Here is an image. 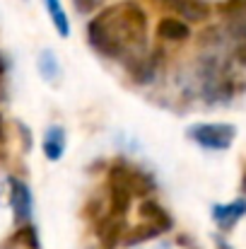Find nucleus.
Returning <instances> with one entry per match:
<instances>
[{
  "instance_id": "nucleus-16",
  "label": "nucleus",
  "mask_w": 246,
  "mask_h": 249,
  "mask_svg": "<svg viewBox=\"0 0 246 249\" xmlns=\"http://www.w3.org/2000/svg\"><path fill=\"white\" fill-rule=\"evenodd\" d=\"M73 5H75V10H78V12L89 15V12H94V7L99 5V0H73Z\"/></svg>"
},
{
  "instance_id": "nucleus-3",
  "label": "nucleus",
  "mask_w": 246,
  "mask_h": 249,
  "mask_svg": "<svg viewBox=\"0 0 246 249\" xmlns=\"http://www.w3.org/2000/svg\"><path fill=\"white\" fill-rule=\"evenodd\" d=\"M109 184H118L123 186L131 196H145L155 189V181L150 174L140 172V169H131V167L116 165L109 172Z\"/></svg>"
},
{
  "instance_id": "nucleus-8",
  "label": "nucleus",
  "mask_w": 246,
  "mask_h": 249,
  "mask_svg": "<svg viewBox=\"0 0 246 249\" xmlns=\"http://www.w3.org/2000/svg\"><path fill=\"white\" fill-rule=\"evenodd\" d=\"M44 155L51 160V162H58L66 153V131L61 126H51L44 136Z\"/></svg>"
},
{
  "instance_id": "nucleus-20",
  "label": "nucleus",
  "mask_w": 246,
  "mask_h": 249,
  "mask_svg": "<svg viewBox=\"0 0 246 249\" xmlns=\"http://www.w3.org/2000/svg\"><path fill=\"white\" fill-rule=\"evenodd\" d=\"M0 136H2V119H0Z\"/></svg>"
},
{
  "instance_id": "nucleus-6",
  "label": "nucleus",
  "mask_w": 246,
  "mask_h": 249,
  "mask_svg": "<svg viewBox=\"0 0 246 249\" xmlns=\"http://www.w3.org/2000/svg\"><path fill=\"white\" fill-rule=\"evenodd\" d=\"M12 208H15V220L17 225H24L32 218V191L22 179H12Z\"/></svg>"
},
{
  "instance_id": "nucleus-1",
  "label": "nucleus",
  "mask_w": 246,
  "mask_h": 249,
  "mask_svg": "<svg viewBox=\"0 0 246 249\" xmlns=\"http://www.w3.org/2000/svg\"><path fill=\"white\" fill-rule=\"evenodd\" d=\"M87 39L106 58L133 61L145 53L148 41V17L143 7L133 0L116 2L101 10L87 24Z\"/></svg>"
},
{
  "instance_id": "nucleus-12",
  "label": "nucleus",
  "mask_w": 246,
  "mask_h": 249,
  "mask_svg": "<svg viewBox=\"0 0 246 249\" xmlns=\"http://www.w3.org/2000/svg\"><path fill=\"white\" fill-rule=\"evenodd\" d=\"M44 5H46V10H49V17H51L56 32H58L63 39L70 36V22H68V15H66L61 0H44Z\"/></svg>"
},
{
  "instance_id": "nucleus-10",
  "label": "nucleus",
  "mask_w": 246,
  "mask_h": 249,
  "mask_svg": "<svg viewBox=\"0 0 246 249\" xmlns=\"http://www.w3.org/2000/svg\"><path fill=\"white\" fill-rule=\"evenodd\" d=\"M140 218L148 220V225L157 228L160 232L171 228V218L166 215V211H164L162 206L155 203V201H143V203H140Z\"/></svg>"
},
{
  "instance_id": "nucleus-2",
  "label": "nucleus",
  "mask_w": 246,
  "mask_h": 249,
  "mask_svg": "<svg viewBox=\"0 0 246 249\" xmlns=\"http://www.w3.org/2000/svg\"><path fill=\"white\" fill-rule=\"evenodd\" d=\"M237 128L232 124H196L188 128V138L208 150H227L234 143Z\"/></svg>"
},
{
  "instance_id": "nucleus-18",
  "label": "nucleus",
  "mask_w": 246,
  "mask_h": 249,
  "mask_svg": "<svg viewBox=\"0 0 246 249\" xmlns=\"http://www.w3.org/2000/svg\"><path fill=\"white\" fill-rule=\"evenodd\" d=\"M5 71V61H2V56H0V73Z\"/></svg>"
},
{
  "instance_id": "nucleus-4",
  "label": "nucleus",
  "mask_w": 246,
  "mask_h": 249,
  "mask_svg": "<svg viewBox=\"0 0 246 249\" xmlns=\"http://www.w3.org/2000/svg\"><path fill=\"white\" fill-rule=\"evenodd\" d=\"M155 2L162 7H169L171 12L181 15L188 22H203L210 15V7L203 0H155Z\"/></svg>"
},
{
  "instance_id": "nucleus-17",
  "label": "nucleus",
  "mask_w": 246,
  "mask_h": 249,
  "mask_svg": "<svg viewBox=\"0 0 246 249\" xmlns=\"http://www.w3.org/2000/svg\"><path fill=\"white\" fill-rule=\"evenodd\" d=\"M217 249H232V247H230L225 240H220V237H217Z\"/></svg>"
},
{
  "instance_id": "nucleus-19",
  "label": "nucleus",
  "mask_w": 246,
  "mask_h": 249,
  "mask_svg": "<svg viewBox=\"0 0 246 249\" xmlns=\"http://www.w3.org/2000/svg\"><path fill=\"white\" fill-rule=\"evenodd\" d=\"M242 189L246 191V172H244V179H242Z\"/></svg>"
},
{
  "instance_id": "nucleus-15",
  "label": "nucleus",
  "mask_w": 246,
  "mask_h": 249,
  "mask_svg": "<svg viewBox=\"0 0 246 249\" xmlns=\"http://www.w3.org/2000/svg\"><path fill=\"white\" fill-rule=\"evenodd\" d=\"M15 240H17V242H22L24 247H29V249H39V237H36V230H34L32 225L19 228V232L15 235Z\"/></svg>"
},
{
  "instance_id": "nucleus-9",
  "label": "nucleus",
  "mask_w": 246,
  "mask_h": 249,
  "mask_svg": "<svg viewBox=\"0 0 246 249\" xmlns=\"http://www.w3.org/2000/svg\"><path fill=\"white\" fill-rule=\"evenodd\" d=\"M246 213V201H234L230 206H213V218L222 230H230Z\"/></svg>"
},
{
  "instance_id": "nucleus-11",
  "label": "nucleus",
  "mask_w": 246,
  "mask_h": 249,
  "mask_svg": "<svg viewBox=\"0 0 246 249\" xmlns=\"http://www.w3.org/2000/svg\"><path fill=\"white\" fill-rule=\"evenodd\" d=\"M230 44H232V53L234 58L246 68V22L244 19H234L227 29Z\"/></svg>"
},
{
  "instance_id": "nucleus-7",
  "label": "nucleus",
  "mask_w": 246,
  "mask_h": 249,
  "mask_svg": "<svg viewBox=\"0 0 246 249\" xmlns=\"http://www.w3.org/2000/svg\"><path fill=\"white\" fill-rule=\"evenodd\" d=\"M157 36L164 41H186L191 36V27L183 19L176 17H162L157 24Z\"/></svg>"
},
{
  "instance_id": "nucleus-14",
  "label": "nucleus",
  "mask_w": 246,
  "mask_h": 249,
  "mask_svg": "<svg viewBox=\"0 0 246 249\" xmlns=\"http://www.w3.org/2000/svg\"><path fill=\"white\" fill-rule=\"evenodd\" d=\"M131 198H133V196H131L123 186L111 184V215L123 218L126 211H128V206H131Z\"/></svg>"
},
{
  "instance_id": "nucleus-5",
  "label": "nucleus",
  "mask_w": 246,
  "mask_h": 249,
  "mask_svg": "<svg viewBox=\"0 0 246 249\" xmlns=\"http://www.w3.org/2000/svg\"><path fill=\"white\" fill-rule=\"evenodd\" d=\"M123 232H126V223L118 215H109L97 225V240L104 249H116L123 242Z\"/></svg>"
},
{
  "instance_id": "nucleus-13",
  "label": "nucleus",
  "mask_w": 246,
  "mask_h": 249,
  "mask_svg": "<svg viewBox=\"0 0 246 249\" xmlns=\"http://www.w3.org/2000/svg\"><path fill=\"white\" fill-rule=\"evenodd\" d=\"M39 71H41V78L46 83H56L61 78V66H58V58L51 53V51H41L39 53V61H36Z\"/></svg>"
}]
</instances>
